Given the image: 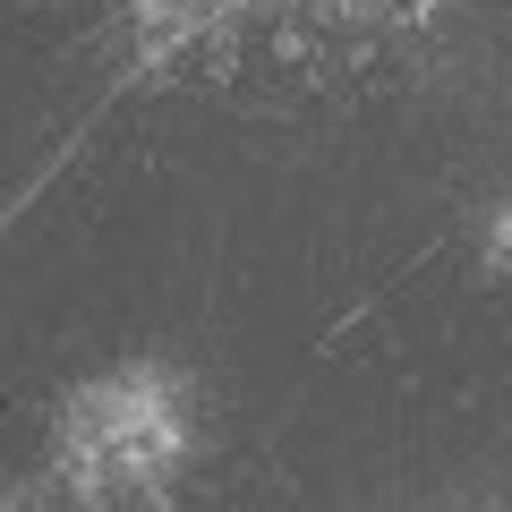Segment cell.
<instances>
[{
	"label": "cell",
	"mask_w": 512,
	"mask_h": 512,
	"mask_svg": "<svg viewBox=\"0 0 512 512\" xmlns=\"http://www.w3.org/2000/svg\"><path fill=\"white\" fill-rule=\"evenodd\" d=\"M188 393L171 367H103L52 419V487L60 504H154L188 461Z\"/></svg>",
	"instance_id": "6da1fadb"
},
{
	"label": "cell",
	"mask_w": 512,
	"mask_h": 512,
	"mask_svg": "<svg viewBox=\"0 0 512 512\" xmlns=\"http://www.w3.org/2000/svg\"><path fill=\"white\" fill-rule=\"evenodd\" d=\"M487 265H495V274H512V197L487 214Z\"/></svg>",
	"instance_id": "7a4b0ae2"
}]
</instances>
